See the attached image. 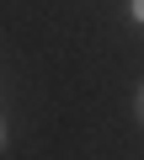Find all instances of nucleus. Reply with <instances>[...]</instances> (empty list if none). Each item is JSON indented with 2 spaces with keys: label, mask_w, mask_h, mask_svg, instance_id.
Here are the masks:
<instances>
[{
  "label": "nucleus",
  "mask_w": 144,
  "mask_h": 160,
  "mask_svg": "<svg viewBox=\"0 0 144 160\" xmlns=\"http://www.w3.org/2000/svg\"><path fill=\"white\" fill-rule=\"evenodd\" d=\"M0 139H6V128H0Z\"/></svg>",
  "instance_id": "1"
}]
</instances>
